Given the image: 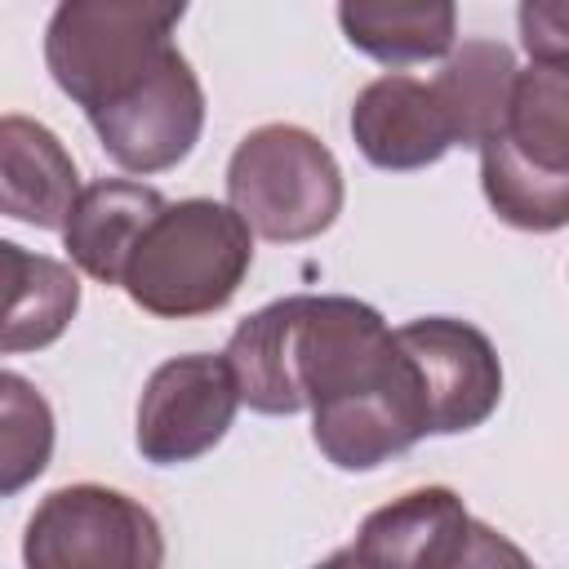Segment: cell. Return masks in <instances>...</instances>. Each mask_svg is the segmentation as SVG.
I'll return each instance as SVG.
<instances>
[{
    "label": "cell",
    "mask_w": 569,
    "mask_h": 569,
    "mask_svg": "<svg viewBox=\"0 0 569 569\" xmlns=\"http://www.w3.org/2000/svg\"><path fill=\"white\" fill-rule=\"evenodd\" d=\"M227 365L240 405L298 413L373 387L396 365L387 320L347 293H293L236 325Z\"/></svg>",
    "instance_id": "6da1fadb"
},
{
    "label": "cell",
    "mask_w": 569,
    "mask_h": 569,
    "mask_svg": "<svg viewBox=\"0 0 569 569\" xmlns=\"http://www.w3.org/2000/svg\"><path fill=\"white\" fill-rule=\"evenodd\" d=\"M253 262V231L231 204L178 200L164 204L133 244L120 289L133 307L160 320H196L222 311Z\"/></svg>",
    "instance_id": "7a4b0ae2"
},
{
    "label": "cell",
    "mask_w": 569,
    "mask_h": 569,
    "mask_svg": "<svg viewBox=\"0 0 569 569\" xmlns=\"http://www.w3.org/2000/svg\"><path fill=\"white\" fill-rule=\"evenodd\" d=\"M480 182L493 213L520 231L569 222V80L565 67L516 71L498 129L480 142Z\"/></svg>",
    "instance_id": "3957f363"
},
{
    "label": "cell",
    "mask_w": 569,
    "mask_h": 569,
    "mask_svg": "<svg viewBox=\"0 0 569 569\" xmlns=\"http://www.w3.org/2000/svg\"><path fill=\"white\" fill-rule=\"evenodd\" d=\"M187 0H58L44 27L53 84L89 116L169 58Z\"/></svg>",
    "instance_id": "277c9868"
},
{
    "label": "cell",
    "mask_w": 569,
    "mask_h": 569,
    "mask_svg": "<svg viewBox=\"0 0 569 569\" xmlns=\"http://www.w3.org/2000/svg\"><path fill=\"white\" fill-rule=\"evenodd\" d=\"M227 200L244 227L276 244H298L342 213V169L333 151L298 124H258L227 164Z\"/></svg>",
    "instance_id": "5b68a950"
},
{
    "label": "cell",
    "mask_w": 569,
    "mask_h": 569,
    "mask_svg": "<svg viewBox=\"0 0 569 569\" xmlns=\"http://www.w3.org/2000/svg\"><path fill=\"white\" fill-rule=\"evenodd\" d=\"M22 560L31 569H156L164 560V533L120 489L62 485L31 511Z\"/></svg>",
    "instance_id": "8992f818"
},
{
    "label": "cell",
    "mask_w": 569,
    "mask_h": 569,
    "mask_svg": "<svg viewBox=\"0 0 569 569\" xmlns=\"http://www.w3.org/2000/svg\"><path fill=\"white\" fill-rule=\"evenodd\" d=\"M333 565H405V569H453V565H525V551L480 525L462 498L445 485H422L365 516L356 538L329 556Z\"/></svg>",
    "instance_id": "52a82bcc"
},
{
    "label": "cell",
    "mask_w": 569,
    "mask_h": 569,
    "mask_svg": "<svg viewBox=\"0 0 569 569\" xmlns=\"http://www.w3.org/2000/svg\"><path fill=\"white\" fill-rule=\"evenodd\" d=\"M102 151L129 173H160L191 156L204 129V89L191 62L169 49V58L138 80L129 93L89 111Z\"/></svg>",
    "instance_id": "ba28073f"
},
{
    "label": "cell",
    "mask_w": 569,
    "mask_h": 569,
    "mask_svg": "<svg viewBox=\"0 0 569 569\" xmlns=\"http://www.w3.org/2000/svg\"><path fill=\"white\" fill-rule=\"evenodd\" d=\"M240 409V391L227 356L191 351L164 360L138 400L133 445L156 467H178L209 453Z\"/></svg>",
    "instance_id": "9c48e42d"
},
{
    "label": "cell",
    "mask_w": 569,
    "mask_h": 569,
    "mask_svg": "<svg viewBox=\"0 0 569 569\" xmlns=\"http://www.w3.org/2000/svg\"><path fill=\"white\" fill-rule=\"evenodd\" d=\"M391 333L418 369L431 436L471 431L498 409L502 365H498L493 342L476 325L453 320V316H422Z\"/></svg>",
    "instance_id": "30bf717a"
},
{
    "label": "cell",
    "mask_w": 569,
    "mask_h": 569,
    "mask_svg": "<svg viewBox=\"0 0 569 569\" xmlns=\"http://www.w3.org/2000/svg\"><path fill=\"white\" fill-rule=\"evenodd\" d=\"M351 138L373 169H391V173L427 169L453 147L449 120L431 84L405 71L378 76L356 93Z\"/></svg>",
    "instance_id": "8fae6325"
},
{
    "label": "cell",
    "mask_w": 569,
    "mask_h": 569,
    "mask_svg": "<svg viewBox=\"0 0 569 569\" xmlns=\"http://www.w3.org/2000/svg\"><path fill=\"white\" fill-rule=\"evenodd\" d=\"M80 191L62 138L31 116H0V213L40 231H62Z\"/></svg>",
    "instance_id": "7c38bea8"
},
{
    "label": "cell",
    "mask_w": 569,
    "mask_h": 569,
    "mask_svg": "<svg viewBox=\"0 0 569 569\" xmlns=\"http://www.w3.org/2000/svg\"><path fill=\"white\" fill-rule=\"evenodd\" d=\"M164 204L169 200L142 182H124V178L89 182L76 191V200L67 209L62 244L84 276H93L102 284H120V271H124L133 244L142 240V231L151 227V218Z\"/></svg>",
    "instance_id": "4fadbf2b"
},
{
    "label": "cell",
    "mask_w": 569,
    "mask_h": 569,
    "mask_svg": "<svg viewBox=\"0 0 569 569\" xmlns=\"http://www.w3.org/2000/svg\"><path fill=\"white\" fill-rule=\"evenodd\" d=\"M80 311V280L67 262L0 240V351H40L58 342Z\"/></svg>",
    "instance_id": "5bb4252c"
},
{
    "label": "cell",
    "mask_w": 569,
    "mask_h": 569,
    "mask_svg": "<svg viewBox=\"0 0 569 569\" xmlns=\"http://www.w3.org/2000/svg\"><path fill=\"white\" fill-rule=\"evenodd\" d=\"M338 27L373 62L409 67L445 58L458 36L453 0H338Z\"/></svg>",
    "instance_id": "9a60e30c"
},
{
    "label": "cell",
    "mask_w": 569,
    "mask_h": 569,
    "mask_svg": "<svg viewBox=\"0 0 569 569\" xmlns=\"http://www.w3.org/2000/svg\"><path fill=\"white\" fill-rule=\"evenodd\" d=\"M511 80L516 58L502 40H462L458 49H449L445 67L427 84L449 120L453 147H480L498 129L511 98Z\"/></svg>",
    "instance_id": "2e32d148"
},
{
    "label": "cell",
    "mask_w": 569,
    "mask_h": 569,
    "mask_svg": "<svg viewBox=\"0 0 569 569\" xmlns=\"http://www.w3.org/2000/svg\"><path fill=\"white\" fill-rule=\"evenodd\" d=\"M53 458V409L22 373L0 369V498L27 489Z\"/></svg>",
    "instance_id": "e0dca14e"
},
{
    "label": "cell",
    "mask_w": 569,
    "mask_h": 569,
    "mask_svg": "<svg viewBox=\"0 0 569 569\" xmlns=\"http://www.w3.org/2000/svg\"><path fill=\"white\" fill-rule=\"evenodd\" d=\"M520 40L533 62L565 67V0H520Z\"/></svg>",
    "instance_id": "ac0fdd59"
}]
</instances>
